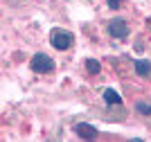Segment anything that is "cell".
<instances>
[{
	"instance_id": "cell-9",
	"label": "cell",
	"mask_w": 151,
	"mask_h": 142,
	"mask_svg": "<svg viewBox=\"0 0 151 142\" xmlns=\"http://www.w3.org/2000/svg\"><path fill=\"white\" fill-rule=\"evenodd\" d=\"M122 2H124V0H106V5L111 7V9H120Z\"/></svg>"
},
{
	"instance_id": "cell-3",
	"label": "cell",
	"mask_w": 151,
	"mask_h": 142,
	"mask_svg": "<svg viewBox=\"0 0 151 142\" xmlns=\"http://www.w3.org/2000/svg\"><path fill=\"white\" fill-rule=\"evenodd\" d=\"M108 34L113 38H126L129 36V25H126L124 18H113L111 23H108Z\"/></svg>"
},
{
	"instance_id": "cell-8",
	"label": "cell",
	"mask_w": 151,
	"mask_h": 142,
	"mask_svg": "<svg viewBox=\"0 0 151 142\" xmlns=\"http://www.w3.org/2000/svg\"><path fill=\"white\" fill-rule=\"evenodd\" d=\"M135 111L142 113V115H151V104H147V102H135Z\"/></svg>"
},
{
	"instance_id": "cell-7",
	"label": "cell",
	"mask_w": 151,
	"mask_h": 142,
	"mask_svg": "<svg viewBox=\"0 0 151 142\" xmlns=\"http://www.w3.org/2000/svg\"><path fill=\"white\" fill-rule=\"evenodd\" d=\"M86 70H88L90 74H99L101 66H99V61H95V59H88V61H86Z\"/></svg>"
},
{
	"instance_id": "cell-6",
	"label": "cell",
	"mask_w": 151,
	"mask_h": 142,
	"mask_svg": "<svg viewBox=\"0 0 151 142\" xmlns=\"http://www.w3.org/2000/svg\"><path fill=\"white\" fill-rule=\"evenodd\" d=\"M133 66H135V72H138L140 77H147V74L151 72V63L147 61V59H138Z\"/></svg>"
},
{
	"instance_id": "cell-2",
	"label": "cell",
	"mask_w": 151,
	"mask_h": 142,
	"mask_svg": "<svg viewBox=\"0 0 151 142\" xmlns=\"http://www.w3.org/2000/svg\"><path fill=\"white\" fill-rule=\"evenodd\" d=\"M29 68L34 70V72H38V74H47V72H52V70H54V61H52L47 54L38 52L36 56H32Z\"/></svg>"
},
{
	"instance_id": "cell-4",
	"label": "cell",
	"mask_w": 151,
	"mask_h": 142,
	"mask_svg": "<svg viewBox=\"0 0 151 142\" xmlns=\"http://www.w3.org/2000/svg\"><path fill=\"white\" fill-rule=\"evenodd\" d=\"M75 131H77V136L83 138V140H95V138H97V129L88 122H79L75 126Z\"/></svg>"
},
{
	"instance_id": "cell-1",
	"label": "cell",
	"mask_w": 151,
	"mask_h": 142,
	"mask_svg": "<svg viewBox=\"0 0 151 142\" xmlns=\"http://www.w3.org/2000/svg\"><path fill=\"white\" fill-rule=\"evenodd\" d=\"M50 43L54 50H68L72 45V34L68 30H61V27H54L50 32Z\"/></svg>"
},
{
	"instance_id": "cell-5",
	"label": "cell",
	"mask_w": 151,
	"mask_h": 142,
	"mask_svg": "<svg viewBox=\"0 0 151 142\" xmlns=\"http://www.w3.org/2000/svg\"><path fill=\"white\" fill-rule=\"evenodd\" d=\"M104 102H106L108 106H122V97L117 90H113V88H106L104 90Z\"/></svg>"
},
{
	"instance_id": "cell-10",
	"label": "cell",
	"mask_w": 151,
	"mask_h": 142,
	"mask_svg": "<svg viewBox=\"0 0 151 142\" xmlns=\"http://www.w3.org/2000/svg\"><path fill=\"white\" fill-rule=\"evenodd\" d=\"M147 23H149V25H151V18H149V20H147Z\"/></svg>"
}]
</instances>
